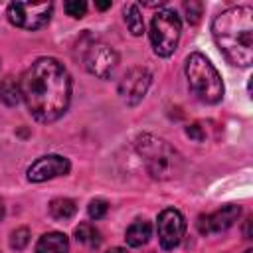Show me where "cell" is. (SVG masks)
<instances>
[{
	"mask_svg": "<svg viewBox=\"0 0 253 253\" xmlns=\"http://www.w3.org/2000/svg\"><path fill=\"white\" fill-rule=\"evenodd\" d=\"M22 99L40 123L57 121L71 101V77L55 57H38L22 75Z\"/></svg>",
	"mask_w": 253,
	"mask_h": 253,
	"instance_id": "obj_1",
	"label": "cell"
},
{
	"mask_svg": "<svg viewBox=\"0 0 253 253\" xmlns=\"http://www.w3.org/2000/svg\"><path fill=\"white\" fill-rule=\"evenodd\" d=\"M211 36L219 51L231 65L249 67L253 61V10L251 6H231L211 22Z\"/></svg>",
	"mask_w": 253,
	"mask_h": 253,
	"instance_id": "obj_2",
	"label": "cell"
},
{
	"mask_svg": "<svg viewBox=\"0 0 253 253\" xmlns=\"http://www.w3.org/2000/svg\"><path fill=\"white\" fill-rule=\"evenodd\" d=\"M184 71H186L188 87L196 99H200L202 103H208V105L221 101V97H223L221 75L217 73V69L211 65V61L204 53H200V51L190 53L186 57Z\"/></svg>",
	"mask_w": 253,
	"mask_h": 253,
	"instance_id": "obj_3",
	"label": "cell"
},
{
	"mask_svg": "<svg viewBox=\"0 0 253 253\" xmlns=\"http://www.w3.org/2000/svg\"><path fill=\"white\" fill-rule=\"evenodd\" d=\"M136 150L142 156L144 166L154 180H168L178 174L180 156L166 140L156 138L152 134H142L136 140Z\"/></svg>",
	"mask_w": 253,
	"mask_h": 253,
	"instance_id": "obj_4",
	"label": "cell"
},
{
	"mask_svg": "<svg viewBox=\"0 0 253 253\" xmlns=\"http://www.w3.org/2000/svg\"><path fill=\"white\" fill-rule=\"evenodd\" d=\"M180 34H182V22L180 16L174 10H158L152 16L150 22V43L156 55L160 57H168L174 53V49L178 47L180 42Z\"/></svg>",
	"mask_w": 253,
	"mask_h": 253,
	"instance_id": "obj_5",
	"label": "cell"
},
{
	"mask_svg": "<svg viewBox=\"0 0 253 253\" xmlns=\"http://www.w3.org/2000/svg\"><path fill=\"white\" fill-rule=\"evenodd\" d=\"M81 59L85 69L99 79H109L119 65V53L109 43L101 40H93L89 36H87V45L83 47Z\"/></svg>",
	"mask_w": 253,
	"mask_h": 253,
	"instance_id": "obj_6",
	"label": "cell"
},
{
	"mask_svg": "<svg viewBox=\"0 0 253 253\" xmlns=\"http://www.w3.org/2000/svg\"><path fill=\"white\" fill-rule=\"evenodd\" d=\"M51 2H12L8 4V22L22 30H40L51 18Z\"/></svg>",
	"mask_w": 253,
	"mask_h": 253,
	"instance_id": "obj_7",
	"label": "cell"
},
{
	"mask_svg": "<svg viewBox=\"0 0 253 253\" xmlns=\"http://www.w3.org/2000/svg\"><path fill=\"white\" fill-rule=\"evenodd\" d=\"M156 231H158V241H160L162 249H166V251L176 249L182 243V237L186 231V219L178 210L166 208L158 215Z\"/></svg>",
	"mask_w": 253,
	"mask_h": 253,
	"instance_id": "obj_8",
	"label": "cell"
},
{
	"mask_svg": "<svg viewBox=\"0 0 253 253\" xmlns=\"http://www.w3.org/2000/svg\"><path fill=\"white\" fill-rule=\"evenodd\" d=\"M152 75L146 67H130L119 81V95L126 105H136L146 95Z\"/></svg>",
	"mask_w": 253,
	"mask_h": 253,
	"instance_id": "obj_9",
	"label": "cell"
},
{
	"mask_svg": "<svg viewBox=\"0 0 253 253\" xmlns=\"http://www.w3.org/2000/svg\"><path fill=\"white\" fill-rule=\"evenodd\" d=\"M241 215V208L235 206V204H225L221 206L219 210H215L213 213H208V215H200L198 221H196V227L200 233L204 235H210V233H219V231H225L229 229Z\"/></svg>",
	"mask_w": 253,
	"mask_h": 253,
	"instance_id": "obj_10",
	"label": "cell"
},
{
	"mask_svg": "<svg viewBox=\"0 0 253 253\" xmlns=\"http://www.w3.org/2000/svg\"><path fill=\"white\" fill-rule=\"evenodd\" d=\"M71 170V164L65 156L59 154H47L38 158L30 168H28V180L30 182H45L57 176H65Z\"/></svg>",
	"mask_w": 253,
	"mask_h": 253,
	"instance_id": "obj_11",
	"label": "cell"
},
{
	"mask_svg": "<svg viewBox=\"0 0 253 253\" xmlns=\"http://www.w3.org/2000/svg\"><path fill=\"white\" fill-rule=\"evenodd\" d=\"M36 253H69V239L61 231L43 233L36 245Z\"/></svg>",
	"mask_w": 253,
	"mask_h": 253,
	"instance_id": "obj_12",
	"label": "cell"
},
{
	"mask_svg": "<svg viewBox=\"0 0 253 253\" xmlns=\"http://www.w3.org/2000/svg\"><path fill=\"white\" fill-rule=\"evenodd\" d=\"M152 235V227L148 221L144 219H136L132 221L128 227H126V233H125V239L130 247H142Z\"/></svg>",
	"mask_w": 253,
	"mask_h": 253,
	"instance_id": "obj_13",
	"label": "cell"
},
{
	"mask_svg": "<svg viewBox=\"0 0 253 253\" xmlns=\"http://www.w3.org/2000/svg\"><path fill=\"white\" fill-rule=\"evenodd\" d=\"M75 211H77V206L69 198H55L49 202V215L55 221H67L75 215Z\"/></svg>",
	"mask_w": 253,
	"mask_h": 253,
	"instance_id": "obj_14",
	"label": "cell"
},
{
	"mask_svg": "<svg viewBox=\"0 0 253 253\" xmlns=\"http://www.w3.org/2000/svg\"><path fill=\"white\" fill-rule=\"evenodd\" d=\"M0 97L8 107H16L22 101V87L14 77H6L0 83Z\"/></svg>",
	"mask_w": 253,
	"mask_h": 253,
	"instance_id": "obj_15",
	"label": "cell"
},
{
	"mask_svg": "<svg viewBox=\"0 0 253 253\" xmlns=\"http://www.w3.org/2000/svg\"><path fill=\"white\" fill-rule=\"evenodd\" d=\"M125 22H126V28L132 36H140L144 32V20H142V14H140V8L138 4H126L125 6Z\"/></svg>",
	"mask_w": 253,
	"mask_h": 253,
	"instance_id": "obj_16",
	"label": "cell"
},
{
	"mask_svg": "<svg viewBox=\"0 0 253 253\" xmlns=\"http://www.w3.org/2000/svg\"><path fill=\"white\" fill-rule=\"evenodd\" d=\"M75 239L87 247H99L101 245V233L91 223H79L75 227Z\"/></svg>",
	"mask_w": 253,
	"mask_h": 253,
	"instance_id": "obj_17",
	"label": "cell"
},
{
	"mask_svg": "<svg viewBox=\"0 0 253 253\" xmlns=\"http://www.w3.org/2000/svg\"><path fill=\"white\" fill-rule=\"evenodd\" d=\"M184 12H186L188 24H198L204 14V4L200 0H188V2H184Z\"/></svg>",
	"mask_w": 253,
	"mask_h": 253,
	"instance_id": "obj_18",
	"label": "cell"
},
{
	"mask_svg": "<svg viewBox=\"0 0 253 253\" xmlns=\"http://www.w3.org/2000/svg\"><path fill=\"white\" fill-rule=\"evenodd\" d=\"M28 243H30V229L28 227H18L12 231V235H10V247L12 249L22 251V249H26Z\"/></svg>",
	"mask_w": 253,
	"mask_h": 253,
	"instance_id": "obj_19",
	"label": "cell"
},
{
	"mask_svg": "<svg viewBox=\"0 0 253 253\" xmlns=\"http://www.w3.org/2000/svg\"><path fill=\"white\" fill-rule=\"evenodd\" d=\"M109 211V204L105 200H91L87 206V213L91 219H103Z\"/></svg>",
	"mask_w": 253,
	"mask_h": 253,
	"instance_id": "obj_20",
	"label": "cell"
},
{
	"mask_svg": "<svg viewBox=\"0 0 253 253\" xmlns=\"http://www.w3.org/2000/svg\"><path fill=\"white\" fill-rule=\"evenodd\" d=\"M63 10L71 18H83L85 12H87V2H83V0H69V2L63 4Z\"/></svg>",
	"mask_w": 253,
	"mask_h": 253,
	"instance_id": "obj_21",
	"label": "cell"
},
{
	"mask_svg": "<svg viewBox=\"0 0 253 253\" xmlns=\"http://www.w3.org/2000/svg\"><path fill=\"white\" fill-rule=\"evenodd\" d=\"M186 134L190 136V138H194V140H204V132H202V128H200V125H190L188 128H186Z\"/></svg>",
	"mask_w": 253,
	"mask_h": 253,
	"instance_id": "obj_22",
	"label": "cell"
},
{
	"mask_svg": "<svg viewBox=\"0 0 253 253\" xmlns=\"http://www.w3.org/2000/svg\"><path fill=\"white\" fill-rule=\"evenodd\" d=\"M95 6L99 10H107V8H111V2H95Z\"/></svg>",
	"mask_w": 253,
	"mask_h": 253,
	"instance_id": "obj_23",
	"label": "cell"
},
{
	"mask_svg": "<svg viewBox=\"0 0 253 253\" xmlns=\"http://www.w3.org/2000/svg\"><path fill=\"white\" fill-rule=\"evenodd\" d=\"M107 253H128L125 247H113V249H109Z\"/></svg>",
	"mask_w": 253,
	"mask_h": 253,
	"instance_id": "obj_24",
	"label": "cell"
},
{
	"mask_svg": "<svg viewBox=\"0 0 253 253\" xmlns=\"http://www.w3.org/2000/svg\"><path fill=\"white\" fill-rule=\"evenodd\" d=\"M2 217H4V204L0 202V219H2Z\"/></svg>",
	"mask_w": 253,
	"mask_h": 253,
	"instance_id": "obj_25",
	"label": "cell"
},
{
	"mask_svg": "<svg viewBox=\"0 0 253 253\" xmlns=\"http://www.w3.org/2000/svg\"><path fill=\"white\" fill-rule=\"evenodd\" d=\"M245 253H253V251H251V249H247V251H245Z\"/></svg>",
	"mask_w": 253,
	"mask_h": 253,
	"instance_id": "obj_26",
	"label": "cell"
}]
</instances>
